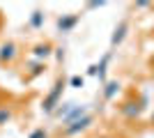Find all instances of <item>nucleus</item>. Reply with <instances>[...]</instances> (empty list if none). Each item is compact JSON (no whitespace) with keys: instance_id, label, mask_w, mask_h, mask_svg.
<instances>
[{"instance_id":"nucleus-1","label":"nucleus","mask_w":154,"mask_h":138,"mask_svg":"<svg viewBox=\"0 0 154 138\" xmlns=\"http://www.w3.org/2000/svg\"><path fill=\"white\" fill-rule=\"evenodd\" d=\"M62 81H60V83H55V87H53V92L51 94H48V99H46L44 101V111L46 113H51L53 111V106H55V101H58V97H60V92H62Z\"/></svg>"},{"instance_id":"nucleus-2","label":"nucleus","mask_w":154,"mask_h":138,"mask_svg":"<svg viewBox=\"0 0 154 138\" xmlns=\"http://www.w3.org/2000/svg\"><path fill=\"white\" fill-rule=\"evenodd\" d=\"M90 122H92V120L88 118V115H85V118L74 120V122H69V127H67V133H69V136H74V133H78L81 129H85V127L90 124Z\"/></svg>"},{"instance_id":"nucleus-3","label":"nucleus","mask_w":154,"mask_h":138,"mask_svg":"<svg viewBox=\"0 0 154 138\" xmlns=\"http://www.w3.org/2000/svg\"><path fill=\"white\" fill-rule=\"evenodd\" d=\"M14 55H16V46L14 44H5L2 46V51H0V60L5 62V60H12Z\"/></svg>"},{"instance_id":"nucleus-4","label":"nucleus","mask_w":154,"mask_h":138,"mask_svg":"<svg viewBox=\"0 0 154 138\" xmlns=\"http://www.w3.org/2000/svg\"><path fill=\"white\" fill-rule=\"evenodd\" d=\"M35 55H37V58H48V55H51V46L48 44L37 46V48H35Z\"/></svg>"},{"instance_id":"nucleus-5","label":"nucleus","mask_w":154,"mask_h":138,"mask_svg":"<svg viewBox=\"0 0 154 138\" xmlns=\"http://www.w3.org/2000/svg\"><path fill=\"white\" fill-rule=\"evenodd\" d=\"M74 23H76V16H69V19H60L58 26H60V30H69Z\"/></svg>"},{"instance_id":"nucleus-6","label":"nucleus","mask_w":154,"mask_h":138,"mask_svg":"<svg viewBox=\"0 0 154 138\" xmlns=\"http://www.w3.org/2000/svg\"><path fill=\"white\" fill-rule=\"evenodd\" d=\"M124 30H127V26L122 23V26H120V28L115 30V35H113V44H117V41H122V37H124Z\"/></svg>"},{"instance_id":"nucleus-7","label":"nucleus","mask_w":154,"mask_h":138,"mask_svg":"<svg viewBox=\"0 0 154 138\" xmlns=\"http://www.w3.org/2000/svg\"><path fill=\"white\" fill-rule=\"evenodd\" d=\"M9 115H12V113L7 111V108H0V124H2V122H7V120H9Z\"/></svg>"},{"instance_id":"nucleus-8","label":"nucleus","mask_w":154,"mask_h":138,"mask_svg":"<svg viewBox=\"0 0 154 138\" xmlns=\"http://www.w3.org/2000/svg\"><path fill=\"white\" fill-rule=\"evenodd\" d=\"M117 87H120V85H117V83H110V85H108V90H106V97H113V94H115V90H117Z\"/></svg>"},{"instance_id":"nucleus-9","label":"nucleus","mask_w":154,"mask_h":138,"mask_svg":"<svg viewBox=\"0 0 154 138\" xmlns=\"http://www.w3.org/2000/svg\"><path fill=\"white\" fill-rule=\"evenodd\" d=\"M39 23H42V14L35 12V16H32V26H39Z\"/></svg>"},{"instance_id":"nucleus-10","label":"nucleus","mask_w":154,"mask_h":138,"mask_svg":"<svg viewBox=\"0 0 154 138\" xmlns=\"http://www.w3.org/2000/svg\"><path fill=\"white\" fill-rule=\"evenodd\" d=\"M71 85H74V87L83 85V78H78V76H74V78H71Z\"/></svg>"},{"instance_id":"nucleus-11","label":"nucleus","mask_w":154,"mask_h":138,"mask_svg":"<svg viewBox=\"0 0 154 138\" xmlns=\"http://www.w3.org/2000/svg\"><path fill=\"white\" fill-rule=\"evenodd\" d=\"M30 138H46V133H44V131H35Z\"/></svg>"},{"instance_id":"nucleus-12","label":"nucleus","mask_w":154,"mask_h":138,"mask_svg":"<svg viewBox=\"0 0 154 138\" xmlns=\"http://www.w3.org/2000/svg\"><path fill=\"white\" fill-rule=\"evenodd\" d=\"M152 122H154V115H152Z\"/></svg>"}]
</instances>
